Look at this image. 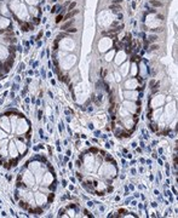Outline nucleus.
Instances as JSON below:
<instances>
[{
    "label": "nucleus",
    "instance_id": "f03ea898",
    "mask_svg": "<svg viewBox=\"0 0 178 218\" xmlns=\"http://www.w3.org/2000/svg\"><path fill=\"white\" fill-rule=\"evenodd\" d=\"M72 24H73V20H72V21H68V22H66V23L61 27V29H62V30H67L68 28H70V26H72Z\"/></svg>",
    "mask_w": 178,
    "mask_h": 218
},
{
    "label": "nucleus",
    "instance_id": "423d86ee",
    "mask_svg": "<svg viewBox=\"0 0 178 218\" xmlns=\"http://www.w3.org/2000/svg\"><path fill=\"white\" fill-rule=\"evenodd\" d=\"M110 10H113V12H118V10H120V6H110Z\"/></svg>",
    "mask_w": 178,
    "mask_h": 218
},
{
    "label": "nucleus",
    "instance_id": "1a4fd4ad",
    "mask_svg": "<svg viewBox=\"0 0 178 218\" xmlns=\"http://www.w3.org/2000/svg\"><path fill=\"white\" fill-rule=\"evenodd\" d=\"M63 18V16L62 15H60V16H57V18H56V22H60L61 20Z\"/></svg>",
    "mask_w": 178,
    "mask_h": 218
},
{
    "label": "nucleus",
    "instance_id": "f257e3e1",
    "mask_svg": "<svg viewBox=\"0 0 178 218\" xmlns=\"http://www.w3.org/2000/svg\"><path fill=\"white\" fill-rule=\"evenodd\" d=\"M78 14H79V10H75V11H70L69 14H67V15L64 16V20H69V18L74 17V16L78 15Z\"/></svg>",
    "mask_w": 178,
    "mask_h": 218
},
{
    "label": "nucleus",
    "instance_id": "20e7f679",
    "mask_svg": "<svg viewBox=\"0 0 178 218\" xmlns=\"http://www.w3.org/2000/svg\"><path fill=\"white\" fill-rule=\"evenodd\" d=\"M158 39H159V38H158V35H150V36H149V40H150L152 42H155V41H158Z\"/></svg>",
    "mask_w": 178,
    "mask_h": 218
},
{
    "label": "nucleus",
    "instance_id": "39448f33",
    "mask_svg": "<svg viewBox=\"0 0 178 218\" xmlns=\"http://www.w3.org/2000/svg\"><path fill=\"white\" fill-rule=\"evenodd\" d=\"M67 32H68V33H76L78 29H76V28H74V27H70V28H68V29H67Z\"/></svg>",
    "mask_w": 178,
    "mask_h": 218
},
{
    "label": "nucleus",
    "instance_id": "0eeeda50",
    "mask_svg": "<svg viewBox=\"0 0 178 218\" xmlns=\"http://www.w3.org/2000/svg\"><path fill=\"white\" fill-rule=\"evenodd\" d=\"M75 5H76V2H72V4L69 5V8H68V11H72L73 8H75Z\"/></svg>",
    "mask_w": 178,
    "mask_h": 218
},
{
    "label": "nucleus",
    "instance_id": "6e6552de",
    "mask_svg": "<svg viewBox=\"0 0 178 218\" xmlns=\"http://www.w3.org/2000/svg\"><path fill=\"white\" fill-rule=\"evenodd\" d=\"M158 48H159V45H152L150 46V50H154V51H156Z\"/></svg>",
    "mask_w": 178,
    "mask_h": 218
},
{
    "label": "nucleus",
    "instance_id": "7ed1b4c3",
    "mask_svg": "<svg viewBox=\"0 0 178 218\" xmlns=\"http://www.w3.org/2000/svg\"><path fill=\"white\" fill-rule=\"evenodd\" d=\"M150 4H152L153 6H155V8H161V6H162V4H161L160 1H158V0H150Z\"/></svg>",
    "mask_w": 178,
    "mask_h": 218
}]
</instances>
